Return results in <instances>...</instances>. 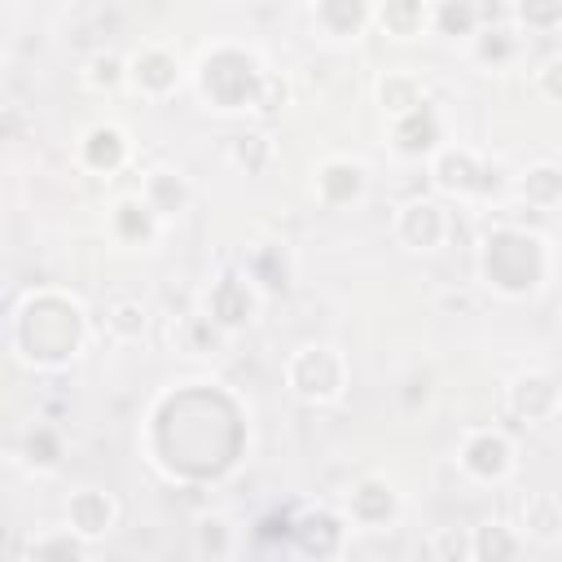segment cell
Listing matches in <instances>:
<instances>
[{"instance_id": "cell-13", "label": "cell", "mask_w": 562, "mask_h": 562, "mask_svg": "<svg viewBox=\"0 0 562 562\" xmlns=\"http://www.w3.org/2000/svg\"><path fill=\"white\" fill-rule=\"evenodd\" d=\"M439 145H443V123H439V114L430 110V101L417 105L413 114L391 119V149H395L400 158H430Z\"/></svg>"}, {"instance_id": "cell-34", "label": "cell", "mask_w": 562, "mask_h": 562, "mask_svg": "<svg viewBox=\"0 0 562 562\" xmlns=\"http://www.w3.org/2000/svg\"><path fill=\"white\" fill-rule=\"evenodd\" d=\"M536 83L549 101H562V57H549L540 70H536Z\"/></svg>"}, {"instance_id": "cell-27", "label": "cell", "mask_w": 562, "mask_h": 562, "mask_svg": "<svg viewBox=\"0 0 562 562\" xmlns=\"http://www.w3.org/2000/svg\"><path fill=\"white\" fill-rule=\"evenodd\" d=\"M430 26H435L439 35H448V40H457V35H479V4H474V0H439Z\"/></svg>"}, {"instance_id": "cell-3", "label": "cell", "mask_w": 562, "mask_h": 562, "mask_svg": "<svg viewBox=\"0 0 562 562\" xmlns=\"http://www.w3.org/2000/svg\"><path fill=\"white\" fill-rule=\"evenodd\" d=\"M268 70L259 66L255 53L237 44H215L198 61V92L211 101V110H255L263 92Z\"/></svg>"}, {"instance_id": "cell-15", "label": "cell", "mask_w": 562, "mask_h": 562, "mask_svg": "<svg viewBox=\"0 0 562 562\" xmlns=\"http://www.w3.org/2000/svg\"><path fill=\"white\" fill-rule=\"evenodd\" d=\"M140 198L154 206V215H158L162 224H171V220H180V215L189 211L193 184H189L184 171H176V167H149L145 180H140Z\"/></svg>"}, {"instance_id": "cell-25", "label": "cell", "mask_w": 562, "mask_h": 562, "mask_svg": "<svg viewBox=\"0 0 562 562\" xmlns=\"http://www.w3.org/2000/svg\"><path fill=\"white\" fill-rule=\"evenodd\" d=\"M522 553V536L505 522H483L470 536V558H518Z\"/></svg>"}, {"instance_id": "cell-2", "label": "cell", "mask_w": 562, "mask_h": 562, "mask_svg": "<svg viewBox=\"0 0 562 562\" xmlns=\"http://www.w3.org/2000/svg\"><path fill=\"white\" fill-rule=\"evenodd\" d=\"M479 277L501 299H527L549 277V241L531 228L501 224L483 237L479 250Z\"/></svg>"}, {"instance_id": "cell-14", "label": "cell", "mask_w": 562, "mask_h": 562, "mask_svg": "<svg viewBox=\"0 0 562 562\" xmlns=\"http://www.w3.org/2000/svg\"><path fill=\"white\" fill-rule=\"evenodd\" d=\"M312 189H316V198H321L325 206H351V202L364 198L369 171H364V162H356V158H325V162L316 167Z\"/></svg>"}, {"instance_id": "cell-20", "label": "cell", "mask_w": 562, "mask_h": 562, "mask_svg": "<svg viewBox=\"0 0 562 562\" xmlns=\"http://www.w3.org/2000/svg\"><path fill=\"white\" fill-rule=\"evenodd\" d=\"M435 18V4L430 0H378L373 9V22L391 35V40H417Z\"/></svg>"}, {"instance_id": "cell-7", "label": "cell", "mask_w": 562, "mask_h": 562, "mask_svg": "<svg viewBox=\"0 0 562 562\" xmlns=\"http://www.w3.org/2000/svg\"><path fill=\"white\" fill-rule=\"evenodd\" d=\"M448 228H452V220L435 198H408L391 220L395 241L408 250H439L448 241Z\"/></svg>"}, {"instance_id": "cell-16", "label": "cell", "mask_w": 562, "mask_h": 562, "mask_svg": "<svg viewBox=\"0 0 562 562\" xmlns=\"http://www.w3.org/2000/svg\"><path fill=\"white\" fill-rule=\"evenodd\" d=\"M114 518H119V505H114V496L101 492V487H79V492H70V501H66V527L79 531L83 540H101V536L114 527Z\"/></svg>"}, {"instance_id": "cell-8", "label": "cell", "mask_w": 562, "mask_h": 562, "mask_svg": "<svg viewBox=\"0 0 562 562\" xmlns=\"http://www.w3.org/2000/svg\"><path fill=\"white\" fill-rule=\"evenodd\" d=\"M457 461H461V470H465L470 479H479V483H501V479H509V470H514V443H509L505 430L483 426V430H470V435L461 439Z\"/></svg>"}, {"instance_id": "cell-30", "label": "cell", "mask_w": 562, "mask_h": 562, "mask_svg": "<svg viewBox=\"0 0 562 562\" xmlns=\"http://www.w3.org/2000/svg\"><path fill=\"white\" fill-rule=\"evenodd\" d=\"M83 553H88V540H83L79 531H70V527L48 531V536H35V540L26 544V558H61V562H75V558H83Z\"/></svg>"}, {"instance_id": "cell-18", "label": "cell", "mask_w": 562, "mask_h": 562, "mask_svg": "<svg viewBox=\"0 0 562 562\" xmlns=\"http://www.w3.org/2000/svg\"><path fill=\"white\" fill-rule=\"evenodd\" d=\"M312 22L329 40H356L373 22V4L369 0H312Z\"/></svg>"}, {"instance_id": "cell-11", "label": "cell", "mask_w": 562, "mask_h": 562, "mask_svg": "<svg viewBox=\"0 0 562 562\" xmlns=\"http://www.w3.org/2000/svg\"><path fill=\"white\" fill-rule=\"evenodd\" d=\"M395 514H400V496H395V487H391L382 474H364V479L347 492V518H351L356 527L382 531V527L395 522Z\"/></svg>"}, {"instance_id": "cell-23", "label": "cell", "mask_w": 562, "mask_h": 562, "mask_svg": "<svg viewBox=\"0 0 562 562\" xmlns=\"http://www.w3.org/2000/svg\"><path fill=\"white\" fill-rule=\"evenodd\" d=\"M518 531L531 536V540H540V544L558 540L562 536V501L553 492H531L522 501V527Z\"/></svg>"}, {"instance_id": "cell-33", "label": "cell", "mask_w": 562, "mask_h": 562, "mask_svg": "<svg viewBox=\"0 0 562 562\" xmlns=\"http://www.w3.org/2000/svg\"><path fill=\"white\" fill-rule=\"evenodd\" d=\"M474 53H479V61L505 66V61L518 53V40H514L509 31H479V35H474Z\"/></svg>"}, {"instance_id": "cell-24", "label": "cell", "mask_w": 562, "mask_h": 562, "mask_svg": "<svg viewBox=\"0 0 562 562\" xmlns=\"http://www.w3.org/2000/svg\"><path fill=\"white\" fill-rule=\"evenodd\" d=\"M145 325H149V307L140 299H114L105 307V334L114 342H136L145 334Z\"/></svg>"}, {"instance_id": "cell-12", "label": "cell", "mask_w": 562, "mask_h": 562, "mask_svg": "<svg viewBox=\"0 0 562 562\" xmlns=\"http://www.w3.org/2000/svg\"><path fill=\"white\" fill-rule=\"evenodd\" d=\"M562 408V386L549 373H518L509 382V413L527 426H544Z\"/></svg>"}, {"instance_id": "cell-31", "label": "cell", "mask_w": 562, "mask_h": 562, "mask_svg": "<svg viewBox=\"0 0 562 562\" xmlns=\"http://www.w3.org/2000/svg\"><path fill=\"white\" fill-rule=\"evenodd\" d=\"M522 31H553L562 22V0H514Z\"/></svg>"}, {"instance_id": "cell-22", "label": "cell", "mask_w": 562, "mask_h": 562, "mask_svg": "<svg viewBox=\"0 0 562 562\" xmlns=\"http://www.w3.org/2000/svg\"><path fill=\"white\" fill-rule=\"evenodd\" d=\"M378 105L386 119H400V114H413L417 105H426V88L413 70H386L378 79Z\"/></svg>"}, {"instance_id": "cell-1", "label": "cell", "mask_w": 562, "mask_h": 562, "mask_svg": "<svg viewBox=\"0 0 562 562\" xmlns=\"http://www.w3.org/2000/svg\"><path fill=\"white\" fill-rule=\"evenodd\" d=\"M9 356L26 369L40 373H57L66 364H75L88 351L92 338V316L88 307L66 294V290H31L13 312H9Z\"/></svg>"}, {"instance_id": "cell-28", "label": "cell", "mask_w": 562, "mask_h": 562, "mask_svg": "<svg viewBox=\"0 0 562 562\" xmlns=\"http://www.w3.org/2000/svg\"><path fill=\"white\" fill-rule=\"evenodd\" d=\"M79 79H83V88H92V92H114L119 83H127V57H119V53H92V57L83 61Z\"/></svg>"}, {"instance_id": "cell-4", "label": "cell", "mask_w": 562, "mask_h": 562, "mask_svg": "<svg viewBox=\"0 0 562 562\" xmlns=\"http://www.w3.org/2000/svg\"><path fill=\"white\" fill-rule=\"evenodd\" d=\"M351 364L334 342H303L285 360V386L303 404H334L347 395Z\"/></svg>"}, {"instance_id": "cell-5", "label": "cell", "mask_w": 562, "mask_h": 562, "mask_svg": "<svg viewBox=\"0 0 562 562\" xmlns=\"http://www.w3.org/2000/svg\"><path fill=\"white\" fill-rule=\"evenodd\" d=\"M259 303H263V290L246 277V268L241 272H220L215 281H211V290H206V299H202V312L220 325V329H228V334H237L241 325H250L255 316H259Z\"/></svg>"}, {"instance_id": "cell-6", "label": "cell", "mask_w": 562, "mask_h": 562, "mask_svg": "<svg viewBox=\"0 0 562 562\" xmlns=\"http://www.w3.org/2000/svg\"><path fill=\"white\" fill-rule=\"evenodd\" d=\"M184 70H180V57L167 48V44H140L132 57H127V83L145 97V101H167L176 88H180Z\"/></svg>"}, {"instance_id": "cell-32", "label": "cell", "mask_w": 562, "mask_h": 562, "mask_svg": "<svg viewBox=\"0 0 562 562\" xmlns=\"http://www.w3.org/2000/svg\"><path fill=\"white\" fill-rule=\"evenodd\" d=\"M198 553L206 558H228L233 553V527H228V518H220V514H211V518H202L198 522Z\"/></svg>"}, {"instance_id": "cell-9", "label": "cell", "mask_w": 562, "mask_h": 562, "mask_svg": "<svg viewBox=\"0 0 562 562\" xmlns=\"http://www.w3.org/2000/svg\"><path fill=\"white\" fill-rule=\"evenodd\" d=\"M430 184L439 193H448V198H474L487 184V167L465 145H439L430 154Z\"/></svg>"}, {"instance_id": "cell-19", "label": "cell", "mask_w": 562, "mask_h": 562, "mask_svg": "<svg viewBox=\"0 0 562 562\" xmlns=\"http://www.w3.org/2000/svg\"><path fill=\"white\" fill-rule=\"evenodd\" d=\"M246 277H250L263 294H281V290L290 285V277H294V263H290L285 241H259V246H250V255H246Z\"/></svg>"}, {"instance_id": "cell-26", "label": "cell", "mask_w": 562, "mask_h": 562, "mask_svg": "<svg viewBox=\"0 0 562 562\" xmlns=\"http://www.w3.org/2000/svg\"><path fill=\"white\" fill-rule=\"evenodd\" d=\"M522 198H527V206H536V211L558 206V202H562V167L536 162V167L522 176Z\"/></svg>"}, {"instance_id": "cell-29", "label": "cell", "mask_w": 562, "mask_h": 562, "mask_svg": "<svg viewBox=\"0 0 562 562\" xmlns=\"http://www.w3.org/2000/svg\"><path fill=\"white\" fill-rule=\"evenodd\" d=\"M272 158H277V145H272V136H263V132H246V136L233 140V162H237L241 171H250V176H263V171L272 167Z\"/></svg>"}, {"instance_id": "cell-10", "label": "cell", "mask_w": 562, "mask_h": 562, "mask_svg": "<svg viewBox=\"0 0 562 562\" xmlns=\"http://www.w3.org/2000/svg\"><path fill=\"white\" fill-rule=\"evenodd\" d=\"M75 162L92 176H114L132 162V140L119 123H92L75 145Z\"/></svg>"}, {"instance_id": "cell-21", "label": "cell", "mask_w": 562, "mask_h": 562, "mask_svg": "<svg viewBox=\"0 0 562 562\" xmlns=\"http://www.w3.org/2000/svg\"><path fill=\"white\" fill-rule=\"evenodd\" d=\"M290 531H294V540H299L303 553L325 558V553H338L342 549V522L329 509H307L303 518L290 522Z\"/></svg>"}, {"instance_id": "cell-17", "label": "cell", "mask_w": 562, "mask_h": 562, "mask_svg": "<svg viewBox=\"0 0 562 562\" xmlns=\"http://www.w3.org/2000/svg\"><path fill=\"white\" fill-rule=\"evenodd\" d=\"M158 228H162V220L154 215V206L140 193H127L110 206V237L123 246H149L158 237Z\"/></svg>"}, {"instance_id": "cell-35", "label": "cell", "mask_w": 562, "mask_h": 562, "mask_svg": "<svg viewBox=\"0 0 562 562\" xmlns=\"http://www.w3.org/2000/svg\"><path fill=\"white\" fill-rule=\"evenodd\" d=\"M430 553H443V558H470V536H452V531H439L430 540Z\"/></svg>"}]
</instances>
